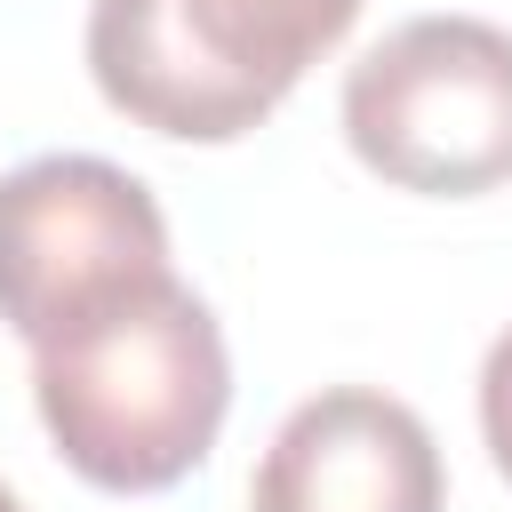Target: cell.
Masks as SVG:
<instances>
[{"mask_svg": "<svg viewBox=\"0 0 512 512\" xmlns=\"http://www.w3.org/2000/svg\"><path fill=\"white\" fill-rule=\"evenodd\" d=\"M32 408L88 488L160 496L200 472L224 432V328L176 272H152L32 344Z\"/></svg>", "mask_w": 512, "mask_h": 512, "instance_id": "6da1fadb", "label": "cell"}, {"mask_svg": "<svg viewBox=\"0 0 512 512\" xmlns=\"http://www.w3.org/2000/svg\"><path fill=\"white\" fill-rule=\"evenodd\" d=\"M352 16L360 0H88V80L168 144H232L280 112Z\"/></svg>", "mask_w": 512, "mask_h": 512, "instance_id": "7a4b0ae2", "label": "cell"}, {"mask_svg": "<svg viewBox=\"0 0 512 512\" xmlns=\"http://www.w3.org/2000/svg\"><path fill=\"white\" fill-rule=\"evenodd\" d=\"M344 144L424 200L512 184V32L488 16H408L344 72Z\"/></svg>", "mask_w": 512, "mask_h": 512, "instance_id": "3957f363", "label": "cell"}, {"mask_svg": "<svg viewBox=\"0 0 512 512\" xmlns=\"http://www.w3.org/2000/svg\"><path fill=\"white\" fill-rule=\"evenodd\" d=\"M152 272H168V216L120 160L40 152L0 176V320L24 352Z\"/></svg>", "mask_w": 512, "mask_h": 512, "instance_id": "277c9868", "label": "cell"}, {"mask_svg": "<svg viewBox=\"0 0 512 512\" xmlns=\"http://www.w3.org/2000/svg\"><path fill=\"white\" fill-rule=\"evenodd\" d=\"M440 504L448 472L432 424L376 384H328L296 400L248 480V512H440Z\"/></svg>", "mask_w": 512, "mask_h": 512, "instance_id": "5b68a950", "label": "cell"}, {"mask_svg": "<svg viewBox=\"0 0 512 512\" xmlns=\"http://www.w3.org/2000/svg\"><path fill=\"white\" fill-rule=\"evenodd\" d=\"M480 440H488V464L512 480V328L480 360Z\"/></svg>", "mask_w": 512, "mask_h": 512, "instance_id": "8992f818", "label": "cell"}, {"mask_svg": "<svg viewBox=\"0 0 512 512\" xmlns=\"http://www.w3.org/2000/svg\"><path fill=\"white\" fill-rule=\"evenodd\" d=\"M0 512H24V504H16V488H0Z\"/></svg>", "mask_w": 512, "mask_h": 512, "instance_id": "52a82bcc", "label": "cell"}]
</instances>
